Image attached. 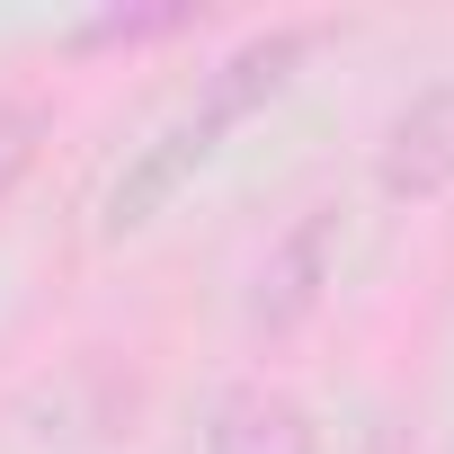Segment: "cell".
<instances>
[{
	"mask_svg": "<svg viewBox=\"0 0 454 454\" xmlns=\"http://www.w3.org/2000/svg\"><path fill=\"white\" fill-rule=\"evenodd\" d=\"M312 36H321L312 19H277V27L241 36L232 54H223V63L205 72V90H196V107H187V116H196V125H205V134L223 143V134H232V125L250 116V107H268V98H277V90H286V81L303 72Z\"/></svg>",
	"mask_w": 454,
	"mask_h": 454,
	"instance_id": "cell-1",
	"label": "cell"
},
{
	"mask_svg": "<svg viewBox=\"0 0 454 454\" xmlns=\"http://www.w3.org/2000/svg\"><path fill=\"white\" fill-rule=\"evenodd\" d=\"M205 160H214V134H205L196 116H178V125H169V134H160L116 187H107V232H143V223H152V214H160Z\"/></svg>",
	"mask_w": 454,
	"mask_h": 454,
	"instance_id": "cell-5",
	"label": "cell"
},
{
	"mask_svg": "<svg viewBox=\"0 0 454 454\" xmlns=\"http://www.w3.org/2000/svg\"><path fill=\"white\" fill-rule=\"evenodd\" d=\"M374 178H383L392 205H427V196L454 187V81L419 90V98L392 116V134H383V152H374Z\"/></svg>",
	"mask_w": 454,
	"mask_h": 454,
	"instance_id": "cell-3",
	"label": "cell"
},
{
	"mask_svg": "<svg viewBox=\"0 0 454 454\" xmlns=\"http://www.w3.org/2000/svg\"><path fill=\"white\" fill-rule=\"evenodd\" d=\"M36 134H45V107H10V116H0V187H10V178L27 169Z\"/></svg>",
	"mask_w": 454,
	"mask_h": 454,
	"instance_id": "cell-6",
	"label": "cell"
},
{
	"mask_svg": "<svg viewBox=\"0 0 454 454\" xmlns=\"http://www.w3.org/2000/svg\"><path fill=\"white\" fill-rule=\"evenodd\" d=\"M187 19H196V10H143V19L116 10V19H90V36H169V27H187Z\"/></svg>",
	"mask_w": 454,
	"mask_h": 454,
	"instance_id": "cell-7",
	"label": "cell"
},
{
	"mask_svg": "<svg viewBox=\"0 0 454 454\" xmlns=\"http://www.w3.org/2000/svg\"><path fill=\"white\" fill-rule=\"evenodd\" d=\"M205 454H321L312 445V410L277 383H232L205 419Z\"/></svg>",
	"mask_w": 454,
	"mask_h": 454,
	"instance_id": "cell-4",
	"label": "cell"
},
{
	"mask_svg": "<svg viewBox=\"0 0 454 454\" xmlns=\"http://www.w3.org/2000/svg\"><path fill=\"white\" fill-rule=\"evenodd\" d=\"M330 259H339V214H330V205H312L294 232L268 250V268H259V286H250V330H268V339L303 330V321L321 312Z\"/></svg>",
	"mask_w": 454,
	"mask_h": 454,
	"instance_id": "cell-2",
	"label": "cell"
}]
</instances>
